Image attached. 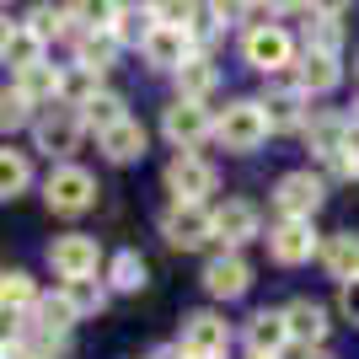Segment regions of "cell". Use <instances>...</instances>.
<instances>
[{
  "label": "cell",
  "mask_w": 359,
  "mask_h": 359,
  "mask_svg": "<svg viewBox=\"0 0 359 359\" xmlns=\"http://www.w3.org/2000/svg\"><path fill=\"white\" fill-rule=\"evenodd\" d=\"M43 198L54 215H81L91 210V198H97V182H91L86 166H54L43 182Z\"/></svg>",
  "instance_id": "6da1fadb"
},
{
  "label": "cell",
  "mask_w": 359,
  "mask_h": 359,
  "mask_svg": "<svg viewBox=\"0 0 359 359\" xmlns=\"http://www.w3.org/2000/svg\"><path fill=\"white\" fill-rule=\"evenodd\" d=\"M81 113L65 102H48L38 118H32V140H38V150H48V156H70L75 145H81Z\"/></svg>",
  "instance_id": "7a4b0ae2"
},
{
  "label": "cell",
  "mask_w": 359,
  "mask_h": 359,
  "mask_svg": "<svg viewBox=\"0 0 359 359\" xmlns=\"http://www.w3.org/2000/svg\"><path fill=\"white\" fill-rule=\"evenodd\" d=\"M215 135H220L225 150H257L269 140V118H263V107L257 102H231L215 123Z\"/></svg>",
  "instance_id": "3957f363"
},
{
  "label": "cell",
  "mask_w": 359,
  "mask_h": 359,
  "mask_svg": "<svg viewBox=\"0 0 359 359\" xmlns=\"http://www.w3.org/2000/svg\"><path fill=\"white\" fill-rule=\"evenodd\" d=\"M322 198H327V188H322V177H311V172H290V177H279V188H273V204H279L285 220H311V215L322 210Z\"/></svg>",
  "instance_id": "277c9868"
},
{
  "label": "cell",
  "mask_w": 359,
  "mask_h": 359,
  "mask_svg": "<svg viewBox=\"0 0 359 359\" xmlns=\"http://www.w3.org/2000/svg\"><path fill=\"white\" fill-rule=\"evenodd\" d=\"M166 188H172V204H204V194H215V166L182 150L166 166Z\"/></svg>",
  "instance_id": "5b68a950"
},
{
  "label": "cell",
  "mask_w": 359,
  "mask_h": 359,
  "mask_svg": "<svg viewBox=\"0 0 359 359\" xmlns=\"http://www.w3.org/2000/svg\"><path fill=\"white\" fill-rule=\"evenodd\" d=\"M225 344H231V327H225L215 311H194L188 322H182V354L188 359H215V354H225Z\"/></svg>",
  "instance_id": "8992f818"
},
{
  "label": "cell",
  "mask_w": 359,
  "mask_h": 359,
  "mask_svg": "<svg viewBox=\"0 0 359 359\" xmlns=\"http://www.w3.org/2000/svg\"><path fill=\"white\" fill-rule=\"evenodd\" d=\"M161 236L172 241V247H182V252H188V247H204V241L215 236L210 210H204V204H172V210L161 215Z\"/></svg>",
  "instance_id": "52a82bcc"
},
{
  "label": "cell",
  "mask_w": 359,
  "mask_h": 359,
  "mask_svg": "<svg viewBox=\"0 0 359 359\" xmlns=\"http://www.w3.org/2000/svg\"><path fill=\"white\" fill-rule=\"evenodd\" d=\"M311 97H306V91L295 86V81H273L269 86V97H263V118H269V129H300V123H306V113H311Z\"/></svg>",
  "instance_id": "ba28073f"
},
{
  "label": "cell",
  "mask_w": 359,
  "mask_h": 359,
  "mask_svg": "<svg viewBox=\"0 0 359 359\" xmlns=\"http://www.w3.org/2000/svg\"><path fill=\"white\" fill-rule=\"evenodd\" d=\"M161 129H166V140H172L177 150H188V145H198V140L210 135L215 123H210V107H204V102H182V97H177V102L166 107Z\"/></svg>",
  "instance_id": "9c48e42d"
},
{
  "label": "cell",
  "mask_w": 359,
  "mask_h": 359,
  "mask_svg": "<svg viewBox=\"0 0 359 359\" xmlns=\"http://www.w3.org/2000/svg\"><path fill=\"white\" fill-rule=\"evenodd\" d=\"M145 60L156 65V70H182V65L194 60V32L188 27H150Z\"/></svg>",
  "instance_id": "30bf717a"
},
{
  "label": "cell",
  "mask_w": 359,
  "mask_h": 359,
  "mask_svg": "<svg viewBox=\"0 0 359 359\" xmlns=\"http://www.w3.org/2000/svg\"><path fill=\"white\" fill-rule=\"evenodd\" d=\"M269 252L285 263V269H295V263H306V257L316 252V231L311 220H279L269 231Z\"/></svg>",
  "instance_id": "8fae6325"
},
{
  "label": "cell",
  "mask_w": 359,
  "mask_h": 359,
  "mask_svg": "<svg viewBox=\"0 0 359 359\" xmlns=\"http://www.w3.org/2000/svg\"><path fill=\"white\" fill-rule=\"evenodd\" d=\"M48 263H54L60 279H86V273H97V241L91 236H60L48 247Z\"/></svg>",
  "instance_id": "7c38bea8"
},
{
  "label": "cell",
  "mask_w": 359,
  "mask_h": 359,
  "mask_svg": "<svg viewBox=\"0 0 359 359\" xmlns=\"http://www.w3.org/2000/svg\"><path fill=\"white\" fill-rule=\"evenodd\" d=\"M247 285H252V269H247L236 252L210 257V269H204V290H210L215 300H236V295H247Z\"/></svg>",
  "instance_id": "4fadbf2b"
},
{
  "label": "cell",
  "mask_w": 359,
  "mask_h": 359,
  "mask_svg": "<svg viewBox=\"0 0 359 359\" xmlns=\"http://www.w3.org/2000/svg\"><path fill=\"white\" fill-rule=\"evenodd\" d=\"M290 32L285 27H257V32H247V65L252 70H285L290 65Z\"/></svg>",
  "instance_id": "5bb4252c"
},
{
  "label": "cell",
  "mask_w": 359,
  "mask_h": 359,
  "mask_svg": "<svg viewBox=\"0 0 359 359\" xmlns=\"http://www.w3.org/2000/svg\"><path fill=\"white\" fill-rule=\"evenodd\" d=\"M210 231L225 241V247H241V241L257 236V210L241 204V198H231V204H220V210L210 215Z\"/></svg>",
  "instance_id": "9a60e30c"
},
{
  "label": "cell",
  "mask_w": 359,
  "mask_h": 359,
  "mask_svg": "<svg viewBox=\"0 0 359 359\" xmlns=\"http://www.w3.org/2000/svg\"><path fill=\"white\" fill-rule=\"evenodd\" d=\"M285 332L290 344H322L327 338V311L316 306V300H295V306H285Z\"/></svg>",
  "instance_id": "2e32d148"
},
{
  "label": "cell",
  "mask_w": 359,
  "mask_h": 359,
  "mask_svg": "<svg viewBox=\"0 0 359 359\" xmlns=\"http://www.w3.org/2000/svg\"><path fill=\"white\" fill-rule=\"evenodd\" d=\"M247 344H252V354H269V359H279V354L290 348L285 311H257L252 322H247Z\"/></svg>",
  "instance_id": "e0dca14e"
},
{
  "label": "cell",
  "mask_w": 359,
  "mask_h": 359,
  "mask_svg": "<svg viewBox=\"0 0 359 359\" xmlns=\"http://www.w3.org/2000/svg\"><path fill=\"white\" fill-rule=\"evenodd\" d=\"M338 54H311V48H306V54H300V65H295V86L306 91V97H311V91H332L338 86Z\"/></svg>",
  "instance_id": "ac0fdd59"
},
{
  "label": "cell",
  "mask_w": 359,
  "mask_h": 359,
  "mask_svg": "<svg viewBox=\"0 0 359 359\" xmlns=\"http://www.w3.org/2000/svg\"><path fill=\"white\" fill-rule=\"evenodd\" d=\"M16 91L27 97V107H48V102H60V70L54 65H32V70L16 75Z\"/></svg>",
  "instance_id": "d6986e66"
},
{
  "label": "cell",
  "mask_w": 359,
  "mask_h": 359,
  "mask_svg": "<svg viewBox=\"0 0 359 359\" xmlns=\"http://www.w3.org/2000/svg\"><path fill=\"white\" fill-rule=\"evenodd\" d=\"M150 27H156L150 6H113V22H107L113 43H145V38H150Z\"/></svg>",
  "instance_id": "ffe728a7"
},
{
  "label": "cell",
  "mask_w": 359,
  "mask_h": 359,
  "mask_svg": "<svg viewBox=\"0 0 359 359\" xmlns=\"http://www.w3.org/2000/svg\"><path fill=\"white\" fill-rule=\"evenodd\" d=\"M102 150H107V161H140L145 156V123H135V118L113 123L102 135Z\"/></svg>",
  "instance_id": "44dd1931"
},
{
  "label": "cell",
  "mask_w": 359,
  "mask_h": 359,
  "mask_svg": "<svg viewBox=\"0 0 359 359\" xmlns=\"http://www.w3.org/2000/svg\"><path fill=\"white\" fill-rule=\"evenodd\" d=\"M322 263H327V273L338 285H354L359 279V236H332L327 252H322Z\"/></svg>",
  "instance_id": "7402d4cb"
},
{
  "label": "cell",
  "mask_w": 359,
  "mask_h": 359,
  "mask_svg": "<svg viewBox=\"0 0 359 359\" xmlns=\"http://www.w3.org/2000/svg\"><path fill=\"white\" fill-rule=\"evenodd\" d=\"M306 140H311V150H316V156H332L338 145H348V118H338V113L306 118Z\"/></svg>",
  "instance_id": "603a6c76"
},
{
  "label": "cell",
  "mask_w": 359,
  "mask_h": 359,
  "mask_svg": "<svg viewBox=\"0 0 359 359\" xmlns=\"http://www.w3.org/2000/svg\"><path fill=\"white\" fill-rule=\"evenodd\" d=\"M60 300L70 306V316H91V311H102V306H107V290L86 273V279H65Z\"/></svg>",
  "instance_id": "cb8c5ba5"
},
{
  "label": "cell",
  "mask_w": 359,
  "mask_h": 359,
  "mask_svg": "<svg viewBox=\"0 0 359 359\" xmlns=\"http://www.w3.org/2000/svg\"><path fill=\"white\" fill-rule=\"evenodd\" d=\"M338 16L344 11H311V22H306V48L311 54H338V43H344Z\"/></svg>",
  "instance_id": "d4e9b609"
},
{
  "label": "cell",
  "mask_w": 359,
  "mask_h": 359,
  "mask_svg": "<svg viewBox=\"0 0 359 359\" xmlns=\"http://www.w3.org/2000/svg\"><path fill=\"white\" fill-rule=\"evenodd\" d=\"M123 118H129V113H123V97H118V91H97V97L81 107V123H91L97 135H107V129L123 123Z\"/></svg>",
  "instance_id": "484cf974"
},
{
  "label": "cell",
  "mask_w": 359,
  "mask_h": 359,
  "mask_svg": "<svg viewBox=\"0 0 359 359\" xmlns=\"http://www.w3.org/2000/svg\"><path fill=\"white\" fill-rule=\"evenodd\" d=\"M177 86H182V102H204L215 91V65L204 60V54H194V60L177 70Z\"/></svg>",
  "instance_id": "4316f807"
},
{
  "label": "cell",
  "mask_w": 359,
  "mask_h": 359,
  "mask_svg": "<svg viewBox=\"0 0 359 359\" xmlns=\"http://www.w3.org/2000/svg\"><path fill=\"white\" fill-rule=\"evenodd\" d=\"M27 306H38V285H32L22 269H11V273H0V311H27Z\"/></svg>",
  "instance_id": "83f0119b"
},
{
  "label": "cell",
  "mask_w": 359,
  "mask_h": 359,
  "mask_svg": "<svg viewBox=\"0 0 359 359\" xmlns=\"http://www.w3.org/2000/svg\"><path fill=\"white\" fill-rule=\"evenodd\" d=\"M113 60H118L113 32H86V38H81V54H75V65H81V70H97V75H102Z\"/></svg>",
  "instance_id": "f1b7e54d"
},
{
  "label": "cell",
  "mask_w": 359,
  "mask_h": 359,
  "mask_svg": "<svg viewBox=\"0 0 359 359\" xmlns=\"http://www.w3.org/2000/svg\"><path fill=\"white\" fill-rule=\"evenodd\" d=\"M0 60L11 65L16 75H22V70H32V65H43V38H32L27 27H16V32H11V43H6V54H0Z\"/></svg>",
  "instance_id": "f546056e"
},
{
  "label": "cell",
  "mask_w": 359,
  "mask_h": 359,
  "mask_svg": "<svg viewBox=\"0 0 359 359\" xmlns=\"http://www.w3.org/2000/svg\"><path fill=\"white\" fill-rule=\"evenodd\" d=\"M107 285L123 290V295H129V290H145V257L140 252H118L113 263H107Z\"/></svg>",
  "instance_id": "4dcf8cb0"
},
{
  "label": "cell",
  "mask_w": 359,
  "mask_h": 359,
  "mask_svg": "<svg viewBox=\"0 0 359 359\" xmlns=\"http://www.w3.org/2000/svg\"><path fill=\"white\" fill-rule=\"evenodd\" d=\"M32 182V166L22 150H0V198H16Z\"/></svg>",
  "instance_id": "1f68e13d"
},
{
  "label": "cell",
  "mask_w": 359,
  "mask_h": 359,
  "mask_svg": "<svg viewBox=\"0 0 359 359\" xmlns=\"http://www.w3.org/2000/svg\"><path fill=\"white\" fill-rule=\"evenodd\" d=\"M32 311H38V327H43V338H65V327L75 322V316H70V306H65L60 295H54V300H38Z\"/></svg>",
  "instance_id": "d6a6232c"
},
{
  "label": "cell",
  "mask_w": 359,
  "mask_h": 359,
  "mask_svg": "<svg viewBox=\"0 0 359 359\" xmlns=\"http://www.w3.org/2000/svg\"><path fill=\"white\" fill-rule=\"evenodd\" d=\"M22 123H32L27 97H22L16 86H0V129H22Z\"/></svg>",
  "instance_id": "836d02e7"
},
{
  "label": "cell",
  "mask_w": 359,
  "mask_h": 359,
  "mask_svg": "<svg viewBox=\"0 0 359 359\" xmlns=\"http://www.w3.org/2000/svg\"><path fill=\"white\" fill-rule=\"evenodd\" d=\"M60 27H65V11H48V6H38V11L27 16V32H32V38H43V43H48Z\"/></svg>",
  "instance_id": "e575fe53"
},
{
  "label": "cell",
  "mask_w": 359,
  "mask_h": 359,
  "mask_svg": "<svg viewBox=\"0 0 359 359\" xmlns=\"http://www.w3.org/2000/svg\"><path fill=\"white\" fill-rule=\"evenodd\" d=\"M327 161H332V172H338V177H359V145H354V140H348V145H338Z\"/></svg>",
  "instance_id": "d590c367"
},
{
  "label": "cell",
  "mask_w": 359,
  "mask_h": 359,
  "mask_svg": "<svg viewBox=\"0 0 359 359\" xmlns=\"http://www.w3.org/2000/svg\"><path fill=\"white\" fill-rule=\"evenodd\" d=\"M338 300H344V316L359 327V279H354V285H344V295H338Z\"/></svg>",
  "instance_id": "8d00e7d4"
},
{
  "label": "cell",
  "mask_w": 359,
  "mask_h": 359,
  "mask_svg": "<svg viewBox=\"0 0 359 359\" xmlns=\"http://www.w3.org/2000/svg\"><path fill=\"white\" fill-rule=\"evenodd\" d=\"M6 338L16 344V316L11 311H0V348H6Z\"/></svg>",
  "instance_id": "74e56055"
},
{
  "label": "cell",
  "mask_w": 359,
  "mask_h": 359,
  "mask_svg": "<svg viewBox=\"0 0 359 359\" xmlns=\"http://www.w3.org/2000/svg\"><path fill=\"white\" fill-rule=\"evenodd\" d=\"M0 359H38V354H32L27 344H6V348H0Z\"/></svg>",
  "instance_id": "f35d334b"
},
{
  "label": "cell",
  "mask_w": 359,
  "mask_h": 359,
  "mask_svg": "<svg viewBox=\"0 0 359 359\" xmlns=\"http://www.w3.org/2000/svg\"><path fill=\"white\" fill-rule=\"evenodd\" d=\"M11 32H16V22L6 11H0V54H6V43H11Z\"/></svg>",
  "instance_id": "ab89813d"
},
{
  "label": "cell",
  "mask_w": 359,
  "mask_h": 359,
  "mask_svg": "<svg viewBox=\"0 0 359 359\" xmlns=\"http://www.w3.org/2000/svg\"><path fill=\"white\" fill-rule=\"evenodd\" d=\"M150 359H188V354H182V348H156Z\"/></svg>",
  "instance_id": "60d3db41"
},
{
  "label": "cell",
  "mask_w": 359,
  "mask_h": 359,
  "mask_svg": "<svg viewBox=\"0 0 359 359\" xmlns=\"http://www.w3.org/2000/svg\"><path fill=\"white\" fill-rule=\"evenodd\" d=\"M252 359H269V354H252Z\"/></svg>",
  "instance_id": "b9f144b4"
},
{
  "label": "cell",
  "mask_w": 359,
  "mask_h": 359,
  "mask_svg": "<svg viewBox=\"0 0 359 359\" xmlns=\"http://www.w3.org/2000/svg\"><path fill=\"white\" fill-rule=\"evenodd\" d=\"M354 123H359V107H354Z\"/></svg>",
  "instance_id": "7bdbcfd3"
},
{
  "label": "cell",
  "mask_w": 359,
  "mask_h": 359,
  "mask_svg": "<svg viewBox=\"0 0 359 359\" xmlns=\"http://www.w3.org/2000/svg\"><path fill=\"white\" fill-rule=\"evenodd\" d=\"M215 359H225V354H215Z\"/></svg>",
  "instance_id": "ee69618b"
},
{
  "label": "cell",
  "mask_w": 359,
  "mask_h": 359,
  "mask_svg": "<svg viewBox=\"0 0 359 359\" xmlns=\"http://www.w3.org/2000/svg\"><path fill=\"white\" fill-rule=\"evenodd\" d=\"M316 359H322V354H316Z\"/></svg>",
  "instance_id": "f6af8a7d"
}]
</instances>
